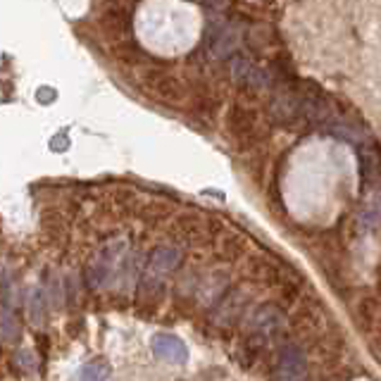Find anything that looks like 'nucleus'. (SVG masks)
I'll return each mask as SVG.
<instances>
[{"instance_id":"obj_6","label":"nucleus","mask_w":381,"mask_h":381,"mask_svg":"<svg viewBox=\"0 0 381 381\" xmlns=\"http://www.w3.org/2000/svg\"><path fill=\"white\" fill-rule=\"evenodd\" d=\"M112 377V365L105 358H93L86 365L79 367V372L74 374V381H110Z\"/></svg>"},{"instance_id":"obj_4","label":"nucleus","mask_w":381,"mask_h":381,"mask_svg":"<svg viewBox=\"0 0 381 381\" xmlns=\"http://www.w3.org/2000/svg\"><path fill=\"white\" fill-rule=\"evenodd\" d=\"M122 250V246L114 243V246H107L105 250L98 253V258L93 260L91 267H88V279H91V286H100L110 277V262H114Z\"/></svg>"},{"instance_id":"obj_1","label":"nucleus","mask_w":381,"mask_h":381,"mask_svg":"<svg viewBox=\"0 0 381 381\" xmlns=\"http://www.w3.org/2000/svg\"><path fill=\"white\" fill-rule=\"evenodd\" d=\"M143 88L148 91L152 98L162 100V103H181L183 100V88L174 76L164 74V72H148L143 76Z\"/></svg>"},{"instance_id":"obj_5","label":"nucleus","mask_w":381,"mask_h":381,"mask_svg":"<svg viewBox=\"0 0 381 381\" xmlns=\"http://www.w3.org/2000/svg\"><path fill=\"white\" fill-rule=\"evenodd\" d=\"M179 262H181V253L174 246H160L150 258V272L167 274V272H174Z\"/></svg>"},{"instance_id":"obj_2","label":"nucleus","mask_w":381,"mask_h":381,"mask_svg":"<svg viewBox=\"0 0 381 381\" xmlns=\"http://www.w3.org/2000/svg\"><path fill=\"white\" fill-rule=\"evenodd\" d=\"M305 358L298 346H284L274 367V381H303Z\"/></svg>"},{"instance_id":"obj_3","label":"nucleus","mask_w":381,"mask_h":381,"mask_svg":"<svg viewBox=\"0 0 381 381\" xmlns=\"http://www.w3.org/2000/svg\"><path fill=\"white\" fill-rule=\"evenodd\" d=\"M150 348L152 353L157 355L160 360L174 362V365H183L188 360V348L179 336L169 334V332H160L150 339Z\"/></svg>"},{"instance_id":"obj_7","label":"nucleus","mask_w":381,"mask_h":381,"mask_svg":"<svg viewBox=\"0 0 381 381\" xmlns=\"http://www.w3.org/2000/svg\"><path fill=\"white\" fill-rule=\"evenodd\" d=\"M17 336H19V322L10 310V284H8V277H5V284H3V339H5V343H10L12 339H17Z\"/></svg>"},{"instance_id":"obj_8","label":"nucleus","mask_w":381,"mask_h":381,"mask_svg":"<svg viewBox=\"0 0 381 381\" xmlns=\"http://www.w3.org/2000/svg\"><path fill=\"white\" fill-rule=\"evenodd\" d=\"M50 148H53L55 152H65L69 148V136H67V131H60L57 136L50 138Z\"/></svg>"},{"instance_id":"obj_9","label":"nucleus","mask_w":381,"mask_h":381,"mask_svg":"<svg viewBox=\"0 0 381 381\" xmlns=\"http://www.w3.org/2000/svg\"><path fill=\"white\" fill-rule=\"evenodd\" d=\"M55 98H57V93H55V88H50V86H41L36 91V100H38V103H43V105L53 103Z\"/></svg>"}]
</instances>
